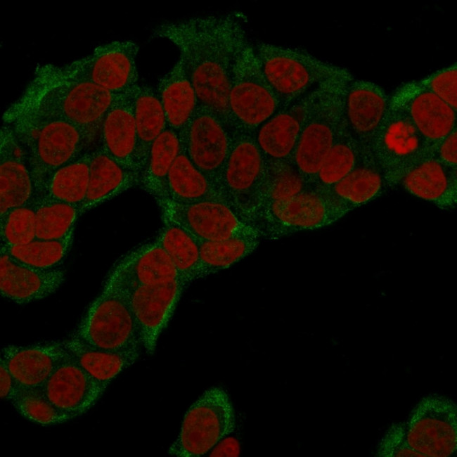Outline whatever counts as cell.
<instances>
[{"instance_id": "cell-1", "label": "cell", "mask_w": 457, "mask_h": 457, "mask_svg": "<svg viewBox=\"0 0 457 457\" xmlns=\"http://www.w3.org/2000/svg\"><path fill=\"white\" fill-rule=\"evenodd\" d=\"M151 37L167 39L177 48L198 105L230 127L228 96L233 69L250 43L240 18L231 13L167 20L156 26Z\"/></svg>"}, {"instance_id": "cell-2", "label": "cell", "mask_w": 457, "mask_h": 457, "mask_svg": "<svg viewBox=\"0 0 457 457\" xmlns=\"http://www.w3.org/2000/svg\"><path fill=\"white\" fill-rule=\"evenodd\" d=\"M117 96L90 82L56 76L41 66L11 107L67 120L94 139Z\"/></svg>"}, {"instance_id": "cell-3", "label": "cell", "mask_w": 457, "mask_h": 457, "mask_svg": "<svg viewBox=\"0 0 457 457\" xmlns=\"http://www.w3.org/2000/svg\"><path fill=\"white\" fill-rule=\"evenodd\" d=\"M22 146L39 191L59 167L86 153L94 140L84 130L60 118L39 115L13 107L4 115Z\"/></svg>"}, {"instance_id": "cell-4", "label": "cell", "mask_w": 457, "mask_h": 457, "mask_svg": "<svg viewBox=\"0 0 457 457\" xmlns=\"http://www.w3.org/2000/svg\"><path fill=\"white\" fill-rule=\"evenodd\" d=\"M262 72L281 108L330 79L354 77L346 68L306 50L258 42L253 45Z\"/></svg>"}, {"instance_id": "cell-5", "label": "cell", "mask_w": 457, "mask_h": 457, "mask_svg": "<svg viewBox=\"0 0 457 457\" xmlns=\"http://www.w3.org/2000/svg\"><path fill=\"white\" fill-rule=\"evenodd\" d=\"M72 336L91 347L110 352L140 353L142 347L127 292L108 278Z\"/></svg>"}, {"instance_id": "cell-6", "label": "cell", "mask_w": 457, "mask_h": 457, "mask_svg": "<svg viewBox=\"0 0 457 457\" xmlns=\"http://www.w3.org/2000/svg\"><path fill=\"white\" fill-rule=\"evenodd\" d=\"M353 79L337 78L321 84L307 113L290 161L309 186L343 123L345 94Z\"/></svg>"}, {"instance_id": "cell-7", "label": "cell", "mask_w": 457, "mask_h": 457, "mask_svg": "<svg viewBox=\"0 0 457 457\" xmlns=\"http://www.w3.org/2000/svg\"><path fill=\"white\" fill-rule=\"evenodd\" d=\"M347 213L327 193L309 186L291 198L260 207L250 225L260 237L278 239L329 226Z\"/></svg>"}, {"instance_id": "cell-8", "label": "cell", "mask_w": 457, "mask_h": 457, "mask_svg": "<svg viewBox=\"0 0 457 457\" xmlns=\"http://www.w3.org/2000/svg\"><path fill=\"white\" fill-rule=\"evenodd\" d=\"M281 108L266 82L249 43L233 69L228 96V122L233 131L252 135Z\"/></svg>"}, {"instance_id": "cell-9", "label": "cell", "mask_w": 457, "mask_h": 457, "mask_svg": "<svg viewBox=\"0 0 457 457\" xmlns=\"http://www.w3.org/2000/svg\"><path fill=\"white\" fill-rule=\"evenodd\" d=\"M139 50L133 41L116 40L98 46L89 55L66 65L43 67L56 76L90 82L115 95H123L139 84Z\"/></svg>"}, {"instance_id": "cell-10", "label": "cell", "mask_w": 457, "mask_h": 457, "mask_svg": "<svg viewBox=\"0 0 457 457\" xmlns=\"http://www.w3.org/2000/svg\"><path fill=\"white\" fill-rule=\"evenodd\" d=\"M235 428V411L228 394L221 387H210L186 413L168 453L177 457L202 456Z\"/></svg>"}, {"instance_id": "cell-11", "label": "cell", "mask_w": 457, "mask_h": 457, "mask_svg": "<svg viewBox=\"0 0 457 457\" xmlns=\"http://www.w3.org/2000/svg\"><path fill=\"white\" fill-rule=\"evenodd\" d=\"M370 153L390 187L399 184L411 167L429 156L430 148L404 110L390 101L371 141Z\"/></svg>"}, {"instance_id": "cell-12", "label": "cell", "mask_w": 457, "mask_h": 457, "mask_svg": "<svg viewBox=\"0 0 457 457\" xmlns=\"http://www.w3.org/2000/svg\"><path fill=\"white\" fill-rule=\"evenodd\" d=\"M265 167L266 161L252 135L233 131L231 148L217 188L223 200L249 224Z\"/></svg>"}, {"instance_id": "cell-13", "label": "cell", "mask_w": 457, "mask_h": 457, "mask_svg": "<svg viewBox=\"0 0 457 457\" xmlns=\"http://www.w3.org/2000/svg\"><path fill=\"white\" fill-rule=\"evenodd\" d=\"M409 446L424 457H450L457 451V406L449 397L429 394L406 422Z\"/></svg>"}, {"instance_id": "cell-14", "label": "cell", "mask_w": 457, "mask_h": 457, "mask_svg": "<svg viewBox=\"0 0 457 457\" xmlns=\"http://www.w3.org/2000/svg\"><path fill=\"white\" fill-rule=\"evenodd\" d=\"M233 135V131L219 117L199 105L180 134L189 159L217 188L231 148Z\"/></svg>"}, {"instance_id": "cell-15", "label": "cell", "mask_w": 457, "mask_h": 457, "mask_svg": "<svg viewBox=\"0 0 457 457\" xmlns=\"http://www.w3.org/2000/svg\"><path fill=\"white\" fill-rule=\"evenodd\" d=\"M162 211L186 228L200 242L240 236H259L225 201L208 200L191 204H159Z\"/></svg>"}, {"instance_id": "cell-16", "label": "cell", "mask_w": 457, "mask_h": 457, "mask_svg": "<svg viewBox=\"0 0 457 457\" xmlns=\"http://www.w3.org/2000/svg\"><path fill=\"white\" fill-rule=\"evenodd\" d=\"M123 288L139 326L142 347L147 354H153L186 286L181 279H176L167 283Z\"/></svg>"}, {"instance_id": "cell-17", "label": "cell", "mask_w": 457, "mask_h": 457, "mask_svg": "<svg viewBox=\"0 0 457 457\" xmlns=\"http://www.w3.org/2000/svg\"><path fill=\"white\" fill-rule=\"evenodd\" d=\"M431 148L457 128V110L417 81L399 87L390 97Z\"/></svg>"}, {"instance_id": "cell-18", "label": "cell", "mask_w": 457, "mask_h": 457, "mask_svg": "<svg viewBox=\"0 0 457 457\" xmlns=\"http://www.w3.org/2000/svg\"><path fill=\"white\" fill-rule=\"evenodd\" d=\"M320 84L281 108L252 134L266 162L290 161L307 113Z\"/></svg>"}, {"instance_id": "cell-19", "label": "cell", "mask_w": 457, "mask_h": 457, "mask_svg": "<svg viewBox=\"0 0 457 457\" xmlns=\"http://www.w3.org/2000/svg\"><path fill=\"white\" fill-rule=\"evenodd\" d=\"M390 97L374 82L351 80L344 97L345 125L361 150L370 153L373 138L385 118Z\"/></svg>"}, {"instance_id": "cell-20", "label": "cell", "mask_w": 457, "mask_h": 457, "mask_svg": "<svg viewBox=\"0 0 457 457\" xmlns=\"http://www.w3.org/2000/svg\"><path fill=\"white\" fill-rule=\"evenodd\" d=\"M1 215L36 200L38 189L27 154L10 125L0 131Z\"/></svg>"}, {"instance_id": "cell-21", "label": "cell", "mask_w": 457, "mask_h": 457, "mask_svg": "<svg viewBox=\"0 0 457 457\" xmlns=\"http://www.w3.org/2000/svg\"><path fill=\"white\" fill-rule=\"evenodd\" d=\"M41 390L58 409L72 419L87 411L103 394L90 375L69 353Z\"/></svg>"}, {"instance_id": "cell-22", "label": "cell", "mask_w": 457, "mask_h": 457, "mask_svg": "<svg viewBox=\"0 0 457 457\" xmlns=\"http://www.w3.org/2000/svg\"><path fill=\"white\" fill-rule=\"evenodd\" d=\"M67 356L63 341L49 342L26 346L8 345L1 349L0 361L6 365L20 386L41 388Z\"/></svg>"}, {"instance_id": "cell-23", "label": "cell", "mask_w": 457, "mask_h": 457, "mask_svg": "<svg viewBox=\"0 0 457 457\" xmlns=\"http://www.w3.org/2000/svg\"><path fill=\"white\" fill-rule=\"evenodd\" d=\"M107 278L124 288L181 279L172 261L156 240L124 257Z\"/></svg>"}, {"instance_id": "cell-24", "label": "cell", "mask_w": 457, "mask_h": 457, "mask_svg": "<svg viewBox=\"0 0 457 457\" xmlns=\"http://www.w3.org/2000/svg\"><path fill=\"white\" fill-rule=\"evenodd\" d=\"M65 279L61 269L47 271L31 268L1 251V294L15 303L27 304L44 299L56 292Z\"/></svg>"}, {"instance_id": "cell-25", "label": "cell", "mask_w": 457, "mask_h": 457, "mask_svg": "<svg viewBox=\"0 0 457 457\" xmlns=\"http://www.w3.org/2000/svg\"><path fill=\"white\" fill-rule=\"evenodd\" d=\"M98 136L100 148L140 175L131 92L117 96L101 123Z\"/></svg>"}, {"instance_id": "cell-26", "label": "cell", "mask_w": 457, "mask_h": 457, "mask_svg": "<svg viewBox=\"0 0 457 457\" xmlns=\"http://www.w3.org/2000/svg\"><path fill=\"white\" fill-rule=\"evenodd\" d=\"M399 184L410 193L440 209L453 210L457 205V169L430 155L411 167Z\"/></svg>"}, {"instance_id": "cell-27", "label": "cell", "mask_w": 457, "mask_h": 457, "mask_svg": "<svg viewBox=\"0 0 457 457\" xmlns=\"http://www.w3.org/2000/svg\"><path fill=\"white\" fill-rule=\"evenodd\" d=\"M387 187L385 176L371 153L361 150L355 167L323 192L349 212L380 196Z\"/></svg>"}, {"instance_id": "cell-28", "label": "cell", "mask_w": 457, "mask_h": 457, "mask_svg": "<svg viewBox=\"0 0 457 457\" xmlns=\"http://www.w3.org/2000/svg\"><path fill=\"white\" fill-rule=\"evenodd\" d=\"M138 184V172L120 164L98 148L91 153L89 186L81 214Z\"/></svg>"}, {"instance_id": "cell-29", "label": "cell", "mask_w": 457, "mask_h": 457, "mask_svg": "<svg viewBox=\"0 0 457 457\" xmlns=\"http://www.w3.org/2000/svg\"><path fill=\"white\" fill-rule=\"evenodd\" d=\"M157 92L168 127L180 135L198 107L196 91L180 59L160 78Z\"/></svg>"}, {"instance_id": "cell-30", "label": "cell", "mask_w": 457, "mask_h": 457, "mask_svg": "<svg viewBox=\"0 0 457 457\" xmlns=\"http://www.w3.org/2000/svg\"><path fill=\"white\" fill-rule=\"evenodd\" d=\"M208 200H224L215 185L191 162L182 147L169 172L165 197L158 203L184 205Z\"/></svg>"}, {"instance_id": "cell-31", "label": "cell", "mask_w": 457, "mask_h": 457, "mask_svg": "<svg viewBox=\"0 0 457 457\" xmlns=\"http://www.w3.org/2000/svg\"><path fill=\"white\" fill-rule=\"evenodd\" d=\"M63 343L70 356L90 375L102 394L117 375L134 363L140 354L99 349L72 336Z\"/></svg>"}, {"instance_id": "cell-32", "label": "cell", "mask_w": 457, "mask_h": 457, "mask_svg": "<svg viewBox=\"0 0 457 457\" xmlns=\"http://www.w3.org/2000/svg\"><path fill=\"white\" fill-rule=\"evenodd\" d=\"M131 96L138 139V164L141 175L153 143L168 126L157 91L148 85L139 84L131 91Z\"/></svg>"}, {"instance_id": "cell-33", "label": "cell", "mask_w": 457, "mask_h": 457, "mask_svg": "<svg viewBox=\"0 0 457 457\" xmlns=\"http://www.w3.org/2000/svg\"><path fill=\"white\" fill-rule=\"evenodd\" d=\"M162 221L163 226L156 240L172 261L186 288L198 280L200 241L165 212Z\"/></svg>"}, {"instance_id": "cell-34", "label": "cell", "mask_w": 457, "mask_h": 457, "mask_svg": "<svg viewBox=\"0 0 457 457\" xmlns=\"http://www.w3.org/2000/svg\"><path fill=\"white\" fill-rule=\"evenodd\" d=\"M181 149L180 135L169 127L155 140L150 148L140 175V184L158 202L165 197L169 172Z\"/></svg>"}, {"instance_id": "cell-35", "label": "cell", "mask_w": 457, "mask_h": 457, "mask_svg": "<svg viewBox=\"0 0 457 457\" xmlns=\"http://www.w3.org/2000/svg\"><path fill=\"white\" fill-rule=\"evenodd\" d=\"M90 160L91 153H86L57 169L42 184L38 196L76 205L81 212L88 190Z\"/></svg>"}, {"instance_id": "cell-36", "label": "cell", "mask_w": 457, "mask_h": 457, "mask_svg": "<svg viewBox=\"0 0 457 457\" xmlns=\"http://www.w3.org/2000/svg\"><path fill=\"white\" fill-rule=\"evenodd\" d=\"M361 153L359 144L343 121L333 145L323 158L310 186L326 191L355 167Z\"/></svg>"}, {"instance_id": "cell-37", "label": "cell", "mask_w": 457, "mask_h": 457, "mask_svg": "<svg viewBox=\"0 0 457 457\" xmlns=\"http://www.w3.org/2000/svg\"><path fill=\"white\" fill-rule=\"evenodd\" d=\"M259 236H240L224 240L200 242L198 279L226 269L252 253Z\"/></svg>"}, {"instance_id": "cell-38", "label": "cell", "mask_w": 457, "mask_h": 457, "mask_svg": "<svg viewBox=\"0 0 457 457\" xmlns=\"http://www.w3.org/2000/svg\"><path fill=\"white\" fill-rule=\"evenodd\" d=\"M309 186L291 161L266 162L264 174L252 218L260 207L291 198Z\"/></svg>"}, {"instance_id": "cell-39", "label": "cell", "mask_w": 457, "mask_h": 457, "mask_svg": "<svg viewBox=\"0 0 457 457\" xmlns=\"http://www.w3.org/2000/svg\"><path fill=\"white\" fill-rule=\"evenodd\" d=\"M80 208L67 202L38 196L36 207V238L64 240L73 236Z\"/></svg>"}, {"instance_id": "cell-40", "label": "cell", "mask_w": 457, "mask_h": 457, "mask_svg": "<svg viewBox=\"0 0 457 457\" xmlns=\"http://www.w3.org/2000/svg\"><path fill=\"white\" fill-rule=\"evenodd\" d=\"M72 236L64 240H49L35 238L18 246L1 247L13 260L40 270L60 269L70 250Z\"/></svg>"}, {"instance_id": "cell-41", "label": "cell", "mask_w": 457, "mask_h": 457, "mask_svg": "<svg viewBox=\"0 0 457 457\" xmlns=\"http://www.w3.org/2000/svg\"><path fill=\"white\" fill-rule=\"evenodd\" d=\"M10 402L24 418L41 425H54L72 420L49 400L41 388L20 386Z\"/></svg>"}, {"instance_id": "cell-42", "label": "cell", "mask_w": 457, "mask_h": 457, "mask_svg": "<svg viewBox=\"0 0 457 457\" xmlns=\"http://www.w3.org/2000/svg\"><path fill=\"white\" fill-rule=\"evenodd\" d=\"M37 202V199L1 215V247L22 245L36 238Z\"/></svg>"}, {"instance_id": "cell-43", "label": "cell", "mask_w": 457, "mask_h": 457, "mask_svg": "<svg viewBox=\"0 0 457 457\" xmlns=\"http://www.w3.org/2000/svg\"><path fill=\"white\" fill-rule=\"evenodd\" d=\"M417 82L457 110L456 63Z\"/></svg>"}, {"instance_id": "cell-44", "label": "cell", "mask_w": 457, "mask_h": 457, "mask_svg": "<svg viewBox=\"0 0 457 457\" xmlns=\"http://www.w3.org/2000/svg\"><path fill=\"white\" fill-rule=\"evenodd\" d=\"M377 457L423 456L408 444L406 437V422L391 424L378 444Z\"/></svg>"}, {"instance_id": "cell-45", "label": "cell", "mask_w": 457, "mask_h": 457, "mask_svg": "<svg viewBox=\"0 0 457 457\" xmlns=\"http://www.w3.org/2000/svg\"><path fill=\"white\" fill-rule=\"evenodd\" d=\"M430 155L443 164L457 169V128L435 144Z\"/></svg>"}, {"instance_id": "cell-46", "label": "cell", "mask_w": 457, "mask_h": 457, "mask_svg": "<svg viewBox=\"0 0 457 457\" xmlns=\"http://www.w3.org/2000/svg\"><path fill=\"white\" fill-rule=\"evenodd\" d=\"M20 385L12 375L6 365L0 361V396L1 399L11 401Z\"/></svg>"}, {"instance_id": "cell-47", "label": "cell", "mask_w": 457, "mask_h": 457, "mask_svg": "<svg viewBox=\"0 0 457 457\" xmlns=\"http://www.w3.org/2000/svg\"><path fill=\"white\" fill-rule=\"evenodd\" d=\"M240 444L234 437H228L219 441L210 451V456H238Z\"/></svg>"}]
</instances>
